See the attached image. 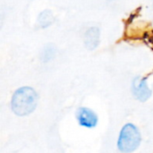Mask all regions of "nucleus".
<instances>
[{"label": "nucleus", "instance_id": "4", "mask_svg": "<svg viewBox=\"0 0 153 153\" xmlns=\"http://www.w3.org/2000/svg\"><path fill=\"white\" fill-rule=\"evenodd\" d=\"M76 117L79 125L86 128H93L98 124L97 115L88 108H80L77 110Z\"/></svg>", "mask_w": 153, "mask_h": 153}, {"label": "nucleus", "instance_id": "1", "mask_svg": "<svg viewBox=\"0 0 153 153\" xmlns=\"http://www.w3.org/2000/svg\"><path fill=\"white\" fill-rule=\"evenodd\" d=\"M37 103V92L30 87H22L13 93L11 107L14 114L20 117H24L34 111Z\"/></svg>", "mask_w": 153, "mask_h": 153}, {"label": "nucleus", "instance_id": "2", "mask_svg": "<svg viewBox=\"0 0 153 153\" xmlns=\"http://www.w3.org/2000/svg\"><path fill=\"white\" fill-rule=\"evenodd\" d=\"M141 134L138 128L133 124H126L121 130L117 147L123 153H131L134 152L141 143Z\"/></svg>", "mask_w": 153, "mask_h": 153}, {"label": "nucleus", "instance_id": "3", "mask_svg": "<svg viewBox=\"0 0 153 153\" xmlns=\"http://www.w3.org/2000/svg\"><path fill=\"white\" fill-rule=\"evenodd\" d=\"M132 91L134 97L142 102H145L152 96V90L147 84L146 78H135L132 84Z\"/></svg>", "mask_w": 153, "mask_h": 153}, {"label": "nucleus", "instance_id": "6", "mask_svg": "<svg viewBox=\"0 0 153 153\" xmlns=\"http://www.w3.org/2000/svg\"><path fill=\"white\" fill-rule=\"evenodd\" d=\"M39 24L41 28H47L48 26H50L53 22H54V16L52 14V13L48 10H45L43 11L38 19Z\"/></svg>", "mask_w": 153, "mask_h": 153}, {"label": "nucleus", "instance_id": "5", "mask_svg": "<svg viewBox=\"0 0 153 153\" xmlns=\"http://www.w3.org/2000/svg\"><path fill=\"white\" fill-rule=\"evenodd\" d=\"M100 32L97 27L90 28L85 33L84 42L86 48L90 50L95 49L100 43Z\"/></svg>", "mask_w": 153, "mask_h": 153}]
</instances>
